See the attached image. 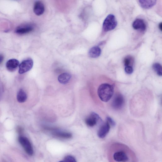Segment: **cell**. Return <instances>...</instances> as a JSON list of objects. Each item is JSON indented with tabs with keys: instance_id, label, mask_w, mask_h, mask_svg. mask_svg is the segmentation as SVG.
<instances>
[{
	"instance_id": "8fae6325",
	"label": "cell",
	"mask_w": 162,
	"mask_h": 162,
	"mask_svg": "<svg viewBox=\"0 0 162 162\" xmlns=\"http://www.w3.org/2000/svg\"><path fill=\"white\" fill-rule=\"evenodd\" d=\"M110 129V126L106 122L99 129L98 132V137L101 138L105 137L109 132Z\"/></svg>"
},
{
	"instance_id": "8992f818",
	"label": "cell",
	"mask_w": 162,
	"mask_h": 162,
	"mask_svg": "<svg viewBox=\"0 0 162 162\" xmlns=\"http://www.w3.org/2000/svg\"><path fill=\"white\" fill-rule=\"evenodd\" d=\"M102 120L98 114L95 112L91 113L89 117H87L85 121L87 125L91 127L96 125L98 122H101Z\"/></svg>"
},
{
	"instance_id": "30bf717a",
	"label": "cell",
	"mask_w": 162,
	"mask_h": 162,
	"mask_svg": "<svg viewBox=\"0 0 162 162\" xmlns=\"http://www.w3.org/2000/svg\"><path fill=\"white\" fill-rule=\"evenodd\" d=\"M33 11L34 13L38 16L42 15L45 11L44 4L40 1L35 2L34 4Z\"/></svg>"
},
{
	"instance_id": "9a60e30c",
	"label": "cell",
	"mask_w": 162,
	"mask_h": 162,
	"mask_svg": "<svg viewBox=\"0 0 162 162\" xmlns=\"http://www.w3.org/2000/svg\"><path fill=\"white\" fill-rule=\"evenodd\" d=\"M101 52V50L99 47L94 46L89 50L88 55L91 58H97L100 56Z\"/></svg>"
},
{
	"instance_id": "7a4b0ae2",
	"label": "cell",
	"mask_w": 162,
	"mask_h": 162,
	"mask_svg": "<svg viewBox=\"0 0 162 162\" xmlns=\"http://www.w3.org/2000/svg\"><path fill=\"white\" fill-rule=\"evenodd\" d=\"M113 86L107 83L101 85L98 90V97L103 101L106 102L111 99L114 93Z\"/></svg>"
},
{
	"instance_id": "603a6c76",
	"label": "cell",
	"mask_w": 162,
	"mask_h": 162,
	"mask_svg": "<svg viewBox=\"0 0 162 162\" xmlns=\"http://www.w3.org/2000/svg\"><path fill=\"white\" fill-rule=\"evenodd\" d=\"M4 57L2 54H0V64H2L4 61Z\"/></svg>"
},
{
	"instance_id": "7c38bea8",
	"label": "cell",
	"mask_w": 162,
	"mask_h": 162,
	"mask_svg": "<svg viewBox=\"0 0 162 162\" xmlns=\"http://www.w3.org/2000/svg\"><path fill=\"white\" fill-rule=\"evenodd\" d=\"M33 30V27L30 25H23L18 27L15 33L19 35L24 34L31 32Z\"/></svg>"
},
{
	"instance_id": "7402d4cb",
	"label": "cell",
	"mask_w": 162,
	"mask_h": 162,
	"mask_svg": "<svg viewBox=\"0 0 162 162\" xmlns=\"http://www.w3.org/2000/svg\"><path fill=\"white\" fill-rule=\"evenodd\" d=\"M125 71L126 73L128 74H131L133 72V69L131 66H125Z\"/></svg>"
},
{
	"instance_id": "4fadbf2b",
	"label": "cell",
	"mask_w": 162,
	"mask_h": 162,
	"mask_svg": "<svg viewBox=\"0 0 162 162\" xmlns=\"http://www.w3.org/2000/svg\"><path fill=\"white\" fill-rule=\"evenodd\" d=\"M132 26L134 29L140 30L144 31L146 29V25L143 20L138 19L134 21L133 23Z\"/></svg>"
},
{
	"instance_id": "6da1fadb",
	"label": "cell",
	"mask_w": 162,
	"mask_h": 162,
	"mask_svg": "<svg viewBox=\"0 0 162 162\" xmlns=\"http://www.w3.org/2000/svg\"><path fill=\"white\" fill-rule=\"evenodd\" d=\"M110 149V158L112 162H133L131 161L132 152L123 145L116 144Z\"/></svg>"
},
{
	"instance_id": "d4e9b609",
	"label": "cell",
	"mask_w": 162,
	"mask_h": 162,
	"mask_svg": "<svg viewBox=\"0 0 162 162\" xmlns=\"http://www.w3.org/2000/svg\"><path fill=\"white\" fill-rule=\"evenodd\" d=\"M64 162V161H59V162Z\"/></svg>"
},
{
	"instance_id": "5b68a950",
	"label": "cell",
	"mask_w": 162,
	"mask_h": 162,
	"mask_svg": "<svg viewBox=\"0 0 162 162\" xmlns=\"http://www.w3.org/2000/svg\"><path fill=\"white\" fill-rule=\"evenodd\" d=\"M33 66V61L32 59L28 58L23 60L19 66V73L23 74L29 71Z\"/></svg>"
},
{
	"instance_id": "ba28073f",
	"label": "cell",
	"mask_w": 162,
	"mask_h": 162,
	"mask_svg": "<svg viewBox=\"0 0 162 162\" xmlns=\"http://www.w3.org/2000/svg\"><path fill=\"white\" fill-rule=\"evenodd\" d=\"M52 131V135L56 137L63 139H68L71 138L72 134L68 132L60 131V130L54 129H50Z\"/></svg>"
},
{
	"instance_id": "44dd1931",
	"label": "cell",
	"mask_w": 162,
	"mask_h": 162,
	"mask_svg": "<svg viewBox=\"0 0 162 162\" xmlns=\"http://www.w3.org/2000/svg\"><path fill=\"white\" fill-rule=\"evenodd\" d=\"M106 122H107L110 126L111 125L113 126V127L115 126L116 122L112 118L110 117H106Z\"/></svg>"
},
{
	"instance_id": "52a82bcc",
	"label": "cell",
	"mask_w": 162,
	"mask_h": 162,
	"mask_svg": "<svg viewBox=\"0 0 162 162\" xmlns=\"http://www.w3.org/2000/svg\"><path fill=\"white\" fill-rule=\"evenodd\" d=\"M125 103L124 98L121 94H117L112 102V107L115 109H120L123 107Z\"/></svg>"
},
{
	"instance_id": "9c48e42d",
	"label": "cell",
	"mask_w": 162,
	"mask_h": 162,
	"mask_svg": "<svg viewBox=\"0 0 162 162\" xmlns=\"http://www.w3.org/2000/svg\"><path fill=\"white\" fill-rule=\"evenodd\" d=\"M19 64V62L17 59H11L7 62L6 66L10 72H13L17 69Z\"/></svg>"
},
{
	"instance_id": "ac0fdd59",
	"label": "cell",
	"mask_w": 162,
	"mask_h": 162,
	"mask_svg": "<svg viewBox=\"0 0 162 162\" xmlns=\"http://www.w3.org/2000/svg\"><path fill=\"white\" fill-rule=\"evenodd\" d=\"M153 68L156 74L160 76L162 75V68L161 65L159 63H155L153 65Z\"/></svg>"
},
{
	"instance_id": "3957f363",
	"label": "cell",
	"mask_w": 162,
	"mask_h": 162,
	"mask_svg": "<svg viewBox=\"0 0 162 162\" xmlns=\"http://www.w3.org/2000/svg\"><path fill=\"white\" fill-rule=\"evenodd\" d=\"M117 22L113 15L109 14L105 18L103 23V29L105 32L112 30L115 28Z\"/></svg>"
},
{
	"instance_id": "cb8c5ba5",
	"label": "cell",
	"mask_w": 162,
	"mask_h": 162,
	"mask_svg": "<svg viewBox=\"0 0 162 162\" xmlns=\"http://www.w3.org/2000/svg\"><path fill=\"white\" fill-rule=\"evenodd\" d=\"M159 28L161 31H162V23H161L159 24Z\"/></svg>"
},
{
	"instance_id": "ffe728a7",
	"label": "cell",
	"mask_w": 162,
	"mask_h": 162,
	"mask_svg": "<svg viewBox=\"0 0 162 162\" xmlns=\"http://www.w3.org/2000/svg\"><path fill=\"white\" fill-rule=\"evenodd\" d=\"M63 161L64 162H77L74 158L71 156H66Z\"/></svg>"
},
{
	"instance_id": "e0dca14e",
	"label": "cell",
	"mask_w": 162,
	"mask_h": 162,
	"mask_svg": "<svg viewBox=\"0 0 162 162\" xmlns=\"http://www.w3.org/2000/svg\"><path fill=\"white\" fill-rule=\"evenodd\" d=\"M27 98V94L25 91L22 89H20L17 95L18 101L21 103H22L26 100Z\"/></svg>"
},
{
	"instance_id": "277c9868",
	"label": "cell",
	"mask_w": 162,
	"mask_h": 162,
	"mask_svg": "<svg viewBox=\"0 0 162 162\" xmlns=\"http://www.w3.org/2000/svg\"><path fill=\"white\" fill-rule=\"evenodd\" d=\"M18 141L27 154L30 156L33 155V149L30 141L25 137L21 136L18 138Z\"/></svg>"
},
{
	"instance_id": "5bb4252c",
	"label": "cell",
	"mask_w": 162,
	"mask_h": 162,
	"mask_svg": "<svg viewBox=\"0 0 162 162\" xmlns=\"http://www.w3.org/2000/svg\"><path fill=\"white\" fill-rule=\"evenodd\" d=\"M138 3L142 8L145 9H149L151 8L156 5V1L155 0L151 1H138Z\"/></svg>"
},
{
	"instance_id": "2e32d148",
	"label": "cell",
	"mask_w": 162,
	"mask_h": 162,
	"mask_svg": "<svg viewBox=\"0 0 162 162\" xmlns=\"http://www.w3.org/2000/svg\"><path fill=\"white\" fill-rule=\"evenodd\" d=\"M71 76L69 74L65 73L61 74L58 77V81L61 84H66L69 82L70 81Z\"/></svg>"
},
{
	"instance_id": "d6986e66",
	"label": "cell",
	"mask_w": 162,
	"mask_h": 162,
	"mask_svg": "<svg viewBox=\"0 0 162 162\" xmlns=\"http://www.w3.org/2000/svg\"><path fill=\"white\" fill-rule=\"evenodd\" d=\"M133 59L132 57L128 56L126 57L124 60V64L125 66H130L133 62Z\"/></svg>"
}]
</instances>
